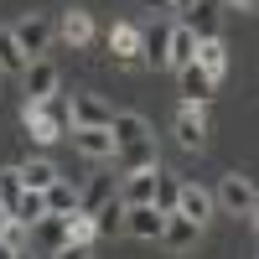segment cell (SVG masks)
<instances>
[{
	"mask_svg": "<svg viewBox=\"0 0 259 259\" xmlns=\"http://www.w3.org/2000/svg\"><path fill=\"white\" fill-rule=\"evenodd\" d=\"M26 233H31V244H41V259L68 249V218H36Z\"/></svg>",
	"mask_w": 259,
	"mask_h": 259,
	"instance_id": "obj_11",
	"label": "cell"
},
{
	"mask_svg": "<svg viewBox=\"0 0 259 259\" xmlns=\"http://www.w3.org/2000/svg\"><path fill=\"white\" fill-rule=\"evenodd\" d=\"M212 207H218V202H212V192L207 187H197V182H182V192H177V212H182V218H192V223H207L212 218Z\"/></svg>",
	"mask_w": 259,
	"mask_h": 259,
	"instance_id": "obj_8",
	"label": "cell"
},
{
	"mask_svg": "<svg viewBox=\"0 0 259 259\" xmlns=\"http://www.w3.org/2000/svg\"><path fill=\"white\" fill-rule=\"evenodd\" d=\"M177 145L182 150H202L207 145V119H202L197 104H182L177 109Z\"/></svg>",
	"mask_w": 259,
	"mask_h": 259,
	"instance_id": "obj_9",
	"label": "cell"
},
{
	"mask_svg": "<svg viewBox=\"0 0 259 259\" xmlns=\"http://www.w3.org/2000/svg\"><path fill=\"white\" fill-rule=\"evenodd\" d=\"M109 119H114V109L99 94H73L68 99V124L73 130H109Z\"/></svg>",
	"mask_w": 259,
	"mask_h": 259,
	"instance_id": "obj_4",
	"label": "cell"
},
{
	"mask_svg": "<svg viewBox=\"0 0 259 259\" xmlns=\"http://www.w3.org/2000/svg\"><path fill=\"white\" fill-rule=\"evenodd\" d=\"M0 259H11V254H6V249H0Z\"/></svg>",
	"mask_w": 259,
	"mask_h": 259,
	"instance_id": "obj_37",
	"label": "cell"
},
{
	"mask_svg": "<svg viewBox=\"0 0 259 259\" xmlns=\"http://www.w3.org/2000/svg\"><path fill=\"white\" fill-rule=\"evenodd\" d=\"M119 223H124V207H119V197H114V202H104V207L94 212V228H99V233H119Z\"/></svg>",
	"mask_w": 259,
	"mask_h": 259,
	"instance_id": "obj_31",
	"label": "cell"
},
{
	"mask_svg": "<svg viewBox=\"0 0 259 259\" xmlns=\"http://www.w3.org/2000/svg\"><path fill=\"white\" fill-rule=\"evenodd\" d=\"M228 6H233V11H254L259 0H228Z\"/></svg>",
	"mask_w": 259,
	"mask_h": 259,
	"instance_id": "obj_35",
	"label": "cell"
},
{
	"mask_svg": "<svg viewBox=\"0 0 259 259\" xmlns=\"http://www.w3.org/2000/svg\"><path fill=\"white\" fill-rule=\"evenodd\" d=\"M156 171H161V166H156ZM156 171H124L119 187H114L119 207H150V197H156Z\"/></svg>",
	"mask_w": 259,
	"mask_h": 259,
	"instance_id": "obj_5",
	"label": "cell"
},
{
	"mask_svg": "<svg viewBox=\"0 0 259 259\" xmlns=\"http://www.w3.org/2000/svg\"><path fill=\"white\" fill-rule=\"evenodd\" d=\"M21 89H26V104L57 94V62H52V57H31L26 73H21Z\"/></svg>",
	"mask_w": 259,
	"mask_h": 259,
	"instance_id": "obj_6",
	"label": "cell"
},
{
	"mask_svg": "<svg viewBox=\"0 0 259 259\" xmlns=\"http://www.w3.org/2000/svg\"><path fill=\"white\" fill-rule=\"evenodd\" d=\"M182 26L197 36V41H212V36H218V6H212V0H197V6L182 16Z\"/></svg>",
	"mask_w": 259,
	"mask_h": 259,
	"instance_id": "obj_20",
	"label": "cell"
},
{
	"mask_svg": "<svg viewBox=\"0 0 259 259\" xmlns=\"http://www.w3.org/2000/svg\"><path fill=\"white\" fill-rule=\"evenodd\" d=\"M26 244H31V233H26V223H6V228H0V249H6V254H26Z\"/></svg>",
	"mask_w": 259,
	"mask_h": 259,
	"instance_id": "obj_30",
	"label": "cell"
},
{
	"mask_svg": "<svg viewBox=\"0 0 259 259\" xmlns=\"http://www.w3.org/2000/svg\"><path fill=\"white\" fill-rule=\"evenodd\" d=\"M197 233H202V228L192 223V218H182V212H166V223H161V239H156V244H166L171 254H187L192 244H197Z\"/></svg>",
	"mask_w": 259,
	"mask_h": 259,
	"instance_id": "obj_10",
	"label": "cell"
},
{
	"mask_svg": "<svg viewBox=\"0 0 259 259\" xmlns=\"http://www.w3.org/2000/svg\"><path fill=\"white\" fill-rule=\"evenodd\" d=\"M16 171H21V187H26V192H47L52 182H62V177H57V166H52L47 156H31V161H21Z\"/></svg>",
	"mask_w": 259,
	"mask_h": 259,
	"instance_id": "obj_22",
	"label": "cell"
},
{
	"mask_svg": "<svg viewBox=\"0 0 259 259\" xmlns=\"http://www.w3.org/2000/svg\"><path fill=\"white\" fill-rule=\"evenodd\" d=\"M11 36H16V47L26 52V62H31V57H41V52L52 47V21L41 16V11H31V16H21L16 26H11Z\"/></svg>",
	"mask_w": 259,
	"mask_h": 259,
	"instance_id": "obj_3",
	"label": "cell"
},
{
	"mask_svg": "<svg viewBox=\"0 0 259 259\" xmlns=\"http://www.w3.org/2000/svg\"><path fill=\"white\" fill-rule=\"evenodd\" d=\"M52 259H94L89 249H62V254H52Z\"/></svg>",
	"mask_w": 259,
	"mask_h": 259,
	"instance_id": "obj_32",
	"label": "cell"
},
{
	"mask_svg": "<svg viewBox=\"0 0 259 259\" xmlns=\"http://www.w3.org/2000/svg\"><path fill=\"white\" fill-rule=\"evenodd\" d=\"M161 223L166 218H161L156 207H124V223L119 228L130 233V239H161Z\"/></svg>",
	"mask_w": 259,
	"mask_h": 259,
	"instance_id": "obj_18",
	"label": "cell"
},
{
	"mask_svg": "<svg viewBox=\"0 0 259 259\" xmlns=\"http://www.w3.org/2000/svg\"><path fill=\"white\" fill-rule=\"evenodd\" d=\"M145 11H171V0H140Z\"/></svg>",
	"mask_w": 259,
	"mask_h": 259,
	"instance_id": "obj_33",
	"label": "cell"
},
{
	"mask_svg": "<svg viewBox=\"0 0 259 259\" xmlns=\"http://www.w3.org/2000/svg\"><path fill=\"white\" fill-rule=\"evenodd\" d=\"M114 187H119L114 177H89V182L78 187V212H89V218H94L104 202H114Z\"/></svg>",
	"mask_w": 259,
	"mask_h": 259,
	"instance_id": "obj_17",
	"label": "cell"
},
{
	"mask_svg": "<svg viewBox=\"0 0 259 259\" xmlns=\"http://www.w3.org/2000/svg\"><path fill=\"white\" fill-rule=\"evenodd\" d=\"M177 192H182V177H171V171H156V197H150V207L161 212H177Z\"/></svg>",
	"mask_w": 259,
	"mask_h": 259,
	"instance_id": "obj_25",
	"label": "cell"
},
{
	"mask_svg": "<svg viewBox=\"0 0 259 259\" xmlns=\"http://www.w3.org/2000/svg\"><path fill=\"white\" fill-rule=\"evenodd\" d=\"M0 73H26V52L16 47V36H11V26H0Z\"/></svg>",
	"mask_w": 259,
	"mask_h": 259,
	"instance_id": "obj_27",
	"label": "cell"
},
{
	"mask_svg": "<svg viewBox=\"0 0 259 259\" xmlns=\"http://www.w3.org/2000/svg\"><path fill=\"white\" fill-rule=\"evenodd\" d=\"M109 52L124 62L130 73H140V68H145V57H140V26H135V21H119V26L109 31Z\"/></svg>",
	"mask_w": 259,
	"mask_h": 259,
	"instance_id": "obj_7",
	"label": "cell"
},
{
	"mask_svg": "<svg viewBox=\"0 0 259 259\" xmlns=\"http://www.w3.org/2000/svg\"><path fill=\"white\" fill-rule=\"evenodd\" d=\"M177 83H182V104H197V109H202L212 94H218V83H212V78L197 68V62H187V68L177 73Z\"/></svg>",
	"mask_w": 259,
	"mask_h": 259,
	"instance_id": "obj_13",
	"label": "cell"
},
{
	"mask_svg": "<svg viewBox=\"0 0 259 259\" xmlns=\"http://www.w3.org/2000/svg\"><path fill=\"white\" fill-rule=\"evenodd\" d=\"M192 6H197V0H171V11H182V16H187Z\"/></svg>",
	"mask_w": 259,
	"mask_h": 259,
	"instance_id": "obj_34",
	"label": "cell"
},
{
	"mask_svg": "<svg viewBox=\"0 0 259 259\" xmlns=\"http://www.w3.org/2000/svg\"><path fill=\"white\" fill-rule=\"evenodd\" d=\"M21 124H26V135L36 145H52L68 135V94H47V99H36V104H21Z\"/></svg>",
	"mask_w": 259,
	"mask_h": 259,
	"instance_id": "obj_1",
	"label": "cell"
},
{
	"mask_svg": "<svg viewBox=\"0 0 259 259\" xmlns=\"http://www.w3.org/2000/svg\"><path fill=\"white\" fill-rule=\"evenodd\" d=\"M11 259H36V254H31V249H26V254H11Z\"/></svg>",
	"mask_w": 259,
	"mask_h": 259,
	"instance_id": "obj_36",
	"label": "cell"
},
{
	"mask_svg": "<svg viewBox=\"0 0 259 259\" xmlns=\"http://www.w3.org/2000/svg\"><path fill=\"white\" fill-rule=\"evenodd\" d=\"M166 36H171V21L140 26V57H145V68H161V62H166Z\"/></svg>",
	"mask_w": 259,
	"mask_h": 259,
	"instance_id": "obj_21",
	"label": "cell"
},
{
	"mask_svg": "<svg viewBox=\"0 0 259 259\" xmlns=\"http://www.w3.org/2000/svg\"><path fill=\"white\" fill-rule=\"evenodd\" d=\"M114 161H119V177H124V171H156V166H161V156H156V135L140 140V145L114 150Z\"/></svg>",
	"mask_w": 259,
	"mask_h": 259,
	"instance_id": "obj_16",
	"label": "cell"
},
{
	"mask_svg": "<svg viewBox=\"0 0 259 259\" xmlns=\"http://www.w3.org/2000/svg\"><path fill=\"white\" fill-rule=\"evenodd\" d=\"M41 202H47V218H68V212L78 207V187H68V182H52L47 192H41Z\"/></svg>",
	"mask_w": 259,
	"mask_h": 259,
	"instance_id": "obj_24",
	"label": "cell"
},
{
	"mask_svg": "<svg viewBox=\"0 0 259 259\" xmlns=\"http://www.w3.org/2000/svg\"><path fill=\"white\" fill-rule=\"evenodd\" d=\"M16 223H36V218H47V202H41V192H21V202H16V212H11Z\"/></svg>",
	"mask_w": 259,
	"mask_h": 259,
	"instance_id": "obj_28",
	"label": "cell"
},
{
	"mask_svg": "<svg viewBox=\"0 0 259 259\" xmlns=\"http://www.w3.org/2000/svg\"><path fill=\"white\" fill-rule=\"evenodd\" d=\"M109 135H114V150H124V145L150 140V124H145V114H114L109 119Z\"/></svg>",
	"mask_w": 259,
	"mask_h": 259,
	"instance_id": "obj_19",
	"label": "cell"
},
{
	"mask_svg": "<svg viewBox=\"0 0 259 259\" xmlns=\"http://www.w3.org/2000/svg\"><path fill=\"white\" fill-rule=\"evenodd\" d=\"M192 52H197V36H192L182 21H171V36H166V62L161 68H171V73H182L187 62H192Z\"/></svg>",
	"mask_w": 259,
	"mask_h": 259,
	"instance_id": "obj_14",
	"label": "cell"
},
{
	"mask_svg": "<svg viewBox=\"0 0 259 259\" xmlns=\"http://www.w3.org/2000/svg\"><path fill=\"white\" fill-rule=\"evenodd\" d=\"M99 239V228H94V218H89V212H68V249H89Z\"/></svg>",
	"mask_w": 259,
	"mask_h": 259,
	"instance_id": "obj_26",
	"label": "cell"
},
{
	"mask_svg": "<svg viewBox=\"0 0 259 259\" xmlns=\"http://www.w3.org/2000/svg\"><path fill=\"white\" fill-rule=\"evenodd\" d=\"M192 62H197V68H202L212 83H223V73H228V47H223V36H212V41H197Z\"/></svg>",
	"mask_w": 259,
	"mask_h": 259,
	"instance_id": "obj_15",
	"label": "cell"
},
{
	"mask_svg": "<svg viewBox=\"0 0 259 259\" xmlns=\"http://www.w3.org/2000/svg\"><path fill=\"white\" fill-rule=\"evenodd\" d=\"M212 202H218L228 218L254 223V212H259V192H254V182L244 177V171H228V177L218 182V192H212Z\"/></svg>",
	"mask_w": 259,
	"mask_h": 259,
	"instance_id": "obj_2",
	"label": "cell"
},
{
	"mask_svg": "<svg viewBox=\"0 0 259 259\" xmlns=\"http://www.w3.org/2000/svg\"><path fill=\"white\" fill-rule=\"evenodd\" d=\"M68 140L78 156H89V161H114V135L109 130H68Z\"/></svg>",
	"mask_w": 259,
	"mask_h": 259,
	"instance_id": "obj_12",
	"label": "cell"
},
{
	"mask_svg": "<svg viewBox=\"0 0 259 259\" xmlns=\"http://www.w3.org/2000/svg\"><path fill=\"white\" fill-rule=\"evenodd\" d=\"M21 192H26V187H21V171H16V166H6V171H0V207H6V212H16Z\"/></svg>",
	"mask_w": 259,
	"mask_h": 259,
	"instance_id": "obj_29",
	"label": "cell"
},
{
	"mask_svg": "<svg viewBox=\"0 0 259 259\" xmlns=\"http://www.w3.org/2000/svg\"><path fill=\"white\" fill-rule=\"evenodd\" d=\"M62 41H68V47H89L94 41V16L89 11H62Z\"/></svg>",
	"mask_w": 259,
	"mask_h": 259,
	"instance_id": "obj_23",
	"label": "cell"
}]
</instances>
